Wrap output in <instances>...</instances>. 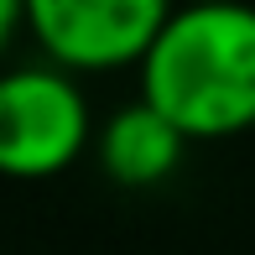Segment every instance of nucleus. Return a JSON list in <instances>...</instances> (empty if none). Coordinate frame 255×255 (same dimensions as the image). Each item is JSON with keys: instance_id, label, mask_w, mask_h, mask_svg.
<instances>
[{"instance_id": "obj_3", "label": "nucleus", "mask_w": 255, "mask_h": 255, "mask_svg": "<svg viewBox=\"0 0 255 255\" xmlns=\"http://www.w3.org/2000/svg\"><path fill=\"white\" fill-rule=\"evenodd\" d=\"M172 10L161 0H31L37 42L68 68H115L151 52Z\"/></svg>"}, {"instance_id": "obj_4", "label": "nucleus", "mask_w": 255, "mask_h": 255, "mask_svg": "<svg viewBox=\"0 0 255 255\" xmlns=\"http://www.w3.org/2000/svg\"><path fill=\"white\" fill-rule=\"evenodd\" d=\"M182 141L188 135L172 120H161L151 104H125L104 120L99 130V167L110 172L125 188H146V182H161L182 156Z\"/></svg>"}, {"instance_id": "obj_2", "label": "nucleus", "mask_w": 255, "mask_h": 255, "mask_svg": "<svg viewBox=\"0 0 255 255\" xmlns=\"http://www.w3.org/2000/svg\"><path fill=\"white\" fill-rule=\"evenodd\" d=\"M89 104L52 68H16L0 78V172L52 177L84 151Z\"/></svg>"}, {"instance_id": "obj_1", "label": "nucleus", "mask_w": 255, "mask_h": 255, "mask_svg": "<svg viewBox=\"0 0 255 255\" xmlns=\"http://www.w3.org/2000/svg\"><path fill=\"white\" fill-rule=\"evenodd\" d=\"M141 99L188 141H219L255 125V10H172L141 63Z\"/></svg>"}, {"instance_id": "obj_5", "label": "nucleus", "mask_w": 255, "mask_h": 255, "mask_svg": "<svg viewBox=\"0 0 255 255\" xmlns=\"http://www.w3.org/2000/svg\"><path fill=\"white\" fill-rule=\"evenodd\" d=\"M26 21V5H16V0H0V47L10 42V31Z\"/></svg>"}]
</instances>
